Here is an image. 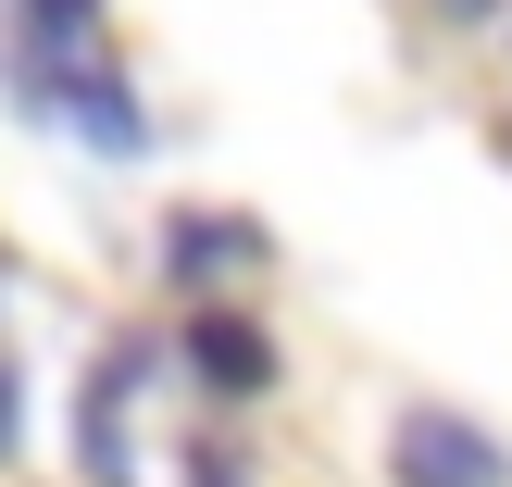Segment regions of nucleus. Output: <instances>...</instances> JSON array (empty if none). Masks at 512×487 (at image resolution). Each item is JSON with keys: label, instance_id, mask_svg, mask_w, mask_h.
Wrapping results in <instances>:
<instances>
[{"label": "nucleus", "instance_id": "nucleus-1", "mask_svg": "<svg viewBox=\"0 0 512 487\" xmlns=\"http://www.w3.org/2000/svg\"><path fill=\"white\" fill-rule=\"evenodd\" d=\"M25 100L50 125H75L88 150H113V163L150 150L138 88L113 75V38H100V0H25Z\"/></svg>", "mask_w": 512, "mask_h": 487}, {"label": "nucleus", "instance_id": "nucleus-2", "mask_svg": "<svg viewBox=\"0 0 512 487\" xmlns=\"http://www.w3.org/2000/svg\"><path fill=\"white\" fill-rule=\"evenodd\" d=\"M138 375H150V338H113L88 363V400H75V463H88V487H138L125 475V413H138Z\"/></svg>", "mask_w": 512, "mask_h": 487}, {"label": "nucleus", "instance_id": "nucleus-3", "mask_svg": "<svg viewBox=\"0 0 512 487\" xmlns=\"http://www.w3.org/2000/svg\"><path fill=\"white\" fill-rule=\"evenodd\" d=\"M388 463H400V487H512V450L475 438L463 413H400Z\"/></svg>", "mask_w": 512, "mask_h": 487}, {"label": "nucleus", "instance_id": "nucleus-4", "mask_svg": "<svg viewBox=\"0 0 512 487\" xmlns=\"http://www.w3.org/2000/svg\"><path fill=\"white\" fill-rule=\"evenodd\" d=\"M188 363H200V388H213V400H263V388H275V338H263L250 313H225V300H200V313H188Z\"/></svg>", "mask_w": 512, "mask_h": 487}, {"label": "nucleus", "instance_id": "nucleus-5", "mask_svg": "<svg viewBox=\"0 0 512 487\" xmlns=\"http://www.w3.org/2000/svg\"><path fill=\"white\" fill-rule=\"evenodd\" d=\"M250 263H263V225H238V213H175V238H163L175 288H213V275H250Z\"/></svg>", "mask_w": 512, "mask_h": 487}, {"label": "nucleus", "instance_id": "nucleus-6", "mask_svg": "<svg viewBox=\"0 0 512 487\" xmlns=\"http://www.w3.org/2000/svg\"><path fill=\"white\" fill-rule=\"evenodd\" d=\"M25 450V388H13V363H0V463Z\"/></svg>", "mask_w": 512, "mask_h": 487}, {"label": "nucleus", "instance_id": "nucleus-7", "mask_svg": "<svg viewBox=\"0 0 512 487\" xmlns=\"http://www.w3.org/2000/svg\"><path fill=\"white\" fill-rule=\"evenodd\" d=\"M188 487H250V475H238V463H225V450H213V438H200V450H188Z\"/></svg>", "mask_w": 512, "mask_h": 487}, {"label": "nucleus", "instance_id": "nucleus-8", "mask_svg": "<svg viewBox=\"0 0 512 487\" xmlns=\"http://www.w3.org/2000/svg\"><path fill=\"white\" fill-rule=\"evenodd\" d=\"M450 13H488V0H450Z\"/></svg>", "mask_w": 512, "mask_h": 487}]
</instances>
